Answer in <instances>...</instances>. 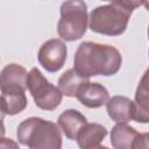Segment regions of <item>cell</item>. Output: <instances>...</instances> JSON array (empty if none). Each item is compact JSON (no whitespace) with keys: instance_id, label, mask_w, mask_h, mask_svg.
Instances as JSON below:
<instances>
[{"instance_id":"30bf717a","label":"cell","mask_w":149,"mask_h":149,"mask_svg":"<svg viewBox=\"0 0 149 149\" xmlns=\"http://www.w3.org/2000/svg\"><path fill=\"white\" fill-rule=\"evenodd\" d=\"M107 135V129L100 123H86L79 130L76 141L79 149H94L100 146L101 141Z\"/></svg>"},{"instance_id":"277c9868","label":"cell","mask_w":149,"mask_h":149,"mask_svg":"<svg viewBox=\"0 0 149 149\" xmlns=\"http://www.w3.org/2000/svg\"><path fill=\"white\" fill-rule=\"evenodd\" d=\"M87 5L84 1L70 0L61 5V17L57 23V33L64 41L81 38L87 29Z\"/></svg>"},{"instance_id":"ac0fdd59","label":"cell","mask_w":149,"mask_h":149,"mask_svg":"<svg viewBox=\"0 0 149 149\" xmlns=\"http://www.w3.org/2000/svg\"><path fill=\"white\" fill-rule=\"evenodd\" d=\"M3 113H2V111H1V100H0V119H3Z\"/></svg>"},{"instance_id":"9c48e42d","label":"cell","mask_w":149,"mask_h":149,"mask_svg":"<svg viewBox=\"0 0 149 149\" xmlns=\"http://www.w3.org/2000/svg\"><path fill=\"white\" fill-rule=\"evenodd\" d=\"M76 98L87 108H99L106 105L107 100L109 99V93L104 85L87 81L80 86Z\"/></svg>"},{"instance_id":"d6986e66","label":"cell","mask_w":149,"mask_h":149,"mask_svg":"<svg viewBox=\"0 0 149 149\" xmlns=\"http://www.w3.org/2000/svg\"><path fill=\"white\" fill-rule=\"evenodd\" d=\"M94 149H109V148H107V147H105V146H98V147L94 148Z\"/></svg>"},{"instance_id":"6da1fadb","label":"cell","mask_w":149,"mask_h":149,"mask_svg":"<svg viewBox=\"0 0 149 149\" xmlns=\"http://www.w3.org/2000/svg\"><path fill=\"white\" fill-rule=\"evenodd\" d=\"M122 64L120 51L109 44L81 42L73 57V70L83 78L95 76H113Z\"/></svg>"},{"instance_id":"8fae6325","label":"cell","mask_w":149,"mask_h":149,"mask_svg":"<svg viewBox=\"0 0 149 149\" xmlns=\"http://www.w3.org/2000/svg\"><path fill=\"white\" fill-rule=\"evenodd\" d=\"M108 116L116 123H127L133 119V101L123 95H114L106 102Z\"/></svg>"},{"instance_id":"ba28073f","label":"cell","mask_w":149,"mask_h":149,"mask_svg":"<svg viewBox=\"0 0 149 149\" xmlns=\"http://www.w3.org/2000/svg\"><path fill=\"white\" fill-rule=\"evenodd\" d=\"M27 70L16 63L7 64L0 71V91L1 94L26 92L27 90Z\"/></svg>"},{"instance_id":"9a60e30c","label":"cell","mask_w":149,"mask_h":149,"mask_svg":"<svg viewBox=\"0 0 149 149\" xmlns=\"http://www.w3.org/2000/svg\"><path fill=\"white\" fill-rule=\"evenodd\" d=\"M1 111L3 115H15L26 109L28 100L24 92L19 93H7L0 95Z\"/></svg>"},{"instance_id":"7c38bea8","label":"cell","mask_w":149,"mask_h":149,"mask_svg":"<svg viewBox=\"0 0 149 149\" xmlns=\"http://www.w3.org/2000/svg\"><path fill=\"white\" fill-rule=\"evenodd\" d=\"M148 71L144 72L135 92V101H133V119L136 122L148 123L149 121V98H148Z\"/></svg>"},{"instance_id":"5b68a950","label":"cell","mask_w":149,"mask_h":149,"mask_svg":"<svg viewBox=\"0 0 149 149\" xmlns=\"http://www.w3.org/2000/svg\"><path fill=\"white\" fill-rule=\"evenodd\" d=\"M27 88L29 90L35 105L43 111L56 109L63 99L57 86L47 80L37 68H33L27 76Z\"/></svg>"},{"instance_id":"e0dca14e","label":"cell","mask_w":149,"mask_h":149,"mask_svg":"<svg viewBox=\"0 0 149 149\" xmlns=\"http://www.w3.org/2000/svg\"><path fill=\"white\" fill-rule=\"evenodd\" d=\"M5 134H6V128H5V125H3L2 119H0V140L3 139Z\"/></svg>"},{"instance_id":"7a4b0ae2","label":"cell","mask_w":149,"mask_h":149,"mask_svg":"<svg viewBox=\"0 0 149 149\" xmlns=\"http://www.w3.org/2000/svg\"><path fill=\"white\" fill-rule=\"evenodd\" d=\"M139 6L141 2L133 0H115L98 6L90 13V29L106 36H119L126 31L132 13Z\"/></svg>"},{"instance_id":"2e32d148","label":"cell","mask_w":149,"mask_h":149,"mask_svg":"<svg viewBox=\"0 0 149 149\" xmlns=\"http://www.w3.org/2000/svg\"><path fill=\"white\" fill-rule=\"evenodd\" d=\"M0 149H20V147L14 140L3 137L0 140Z\"/></svg>"},{"instance_id":"52a82bcc","label":"cell","mask_w":149,"mask_h":149,"mask_svg":"<svg viewBox=\"0 0 149 149\" xmlns=\"http://www.w3.org/2000/svg\"><path fill=\"white\" fill-rule=\"evenodd\" d=\"M68 49L65 43L58 38L45 41L37 52L38 63L48 72H57L61 70L66 61Z\"/></svg>"},{"instance_id":"5bb4252c","label":"cell","mask_w":149,"mask_h":149,"mask_svg":"<svg viewBox=\"0 0 149 149\" xmlns=\"http://www.w3.org/2000/svg\"><path fill=\"white\" fill-rule=\"evenodd\" d=\"M87 81V78L80 77L73 69H69L58 78V90L63 95L72 98L76 97L80 86Z\"/></svg>"},{"instance_id":"3957f363","label":"cell","mask_w":149,"mask_h":149,"mask_svg":"<svg viewBox=\"0 0 149 149\" xmlns=\"http://www.w3.org/2000/svg\"><path fill=\"white\" fill-rule=\"evenodd\" d=\"M19 142L29 149H62V134L58 126L49 120L31 116L16 129Z\"/></svg>"},{"instance_id":"8992f818","label":"cell","mask_w":149,"mask_h":149,"mask_svg":"<svg viewBox=\"0 0 149 149\" xmlns=\"http://www.w3.org/2000/svg\"><path fill=\"white\" fill-rule=\"evenodd\" d=\"M111 143L114 149H149L148 133H139L127 123H116L112 128Z\"/></svg>"},{"instance_id":"4fadbf2b","label":"cell","mask_w":149,"mask_h":149,"mask_svg":"<svg viewBox=\"0 0 149 149\" xmlns=\"http://www.w3.org/2000/svg\"><path fill=\"white\" fill-rule=\"evenodd\" d=\"M57 122L69 140H76L81 127L87 123V120L77 109H65L58 116Z\"/></svg>"}]
</instances>
